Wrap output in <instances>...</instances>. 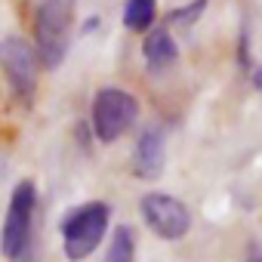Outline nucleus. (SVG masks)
Returning <instances> with one entry per match:
<instances>
[{
  "instance_id": "obj_7",
  "label": "nucleus",
  "mask_w": 262,
  "mask_h": 262,
  "mask_svg": "<svg viewBox=\"0 0 262 262\" xmlns=\"http://www.w3.org/2000/svg\"><path fill=\"white\" fill-rule=\"evenodd\" d=\"M164 158H167V136L161 126H151L139 136L133 148V170L139 179H158L164 173Z\"/></svg>"
},
{
  "instance_id": "obj_13",
  "label": "nucleus",
  "mask_w": 262,
  "mask_h": 262,
  "mask_svg": "<svg viewBox=\"0 0 262 262\" xmlns=\"http://www.w3.org/2000/svg\"><path fill=\"white\" fill-rule=\"evenodd\" d=\"M253 86H256V93L262 96V65H259V68H253Z\"/></svg>"
},
{
  "instance_id": "obj_11",
  "label": "nucleus",
  "mask_w": 262,
  "mask_h": 262,
  "mask_svg": "<svg viewBox=\"0 0 262 262\" xmlns=\"http://www.w3.org/2000/svg\"><path fill=\"white\" fill-rule=\"evenodd\" d=\"M204 7H207V0H191L188 7L173 10L170 13V25H191V22H198L201 13H204Z\"/></svg>"
},
{
  "instance_id": "obj_6",
  "label": "nucleus",
  "mask_w": 262,
  "mask_h": 262,
  "mask_svg": "<svg viewBox=\"0 0 262 262\" xmlns=\"http://www.w3.org/2000/svg\"><path fill=\"white\" fill-rule=\"evenodd\" d=\"M139 210H142V219L145 225L161 237V241H182L191 228V213L188 207L173 198V194H164V191H148L142 201H139Z\"/></svg>"
},
{
  "instance_id": "obj_9",
  "label": "nucleus",
  "mask_w": 262,
  "mask_h": 262,
  "mask_svg": "<svg viewBox=\"0 0 262 262\" xmlns=\"http://www.w3.org/2000/svg\"><path fill=\"white\" fill-rule=\"evenodd\" d=\"M155 16H158V0H126L120 13L123 28L129 31H148Z\"/></svg>"
},
{
  "instance_id": "obj_12",
  "label": "nucleus",
  "mask_w": 262,
  "mask_h": 262,
  "mask_svg": "<svg viewBox=\"0 0 262 262\" xmlns=\"http://www.w3.org/2000/svg\"><path fill=\"white\" fill-rule=\"evenodd\" d=\"M10 262H37V250H34V241H31V244H28V247H25V250L16 256V259H10Z\"/></svg>"
},
{
  "instance_id": "obj_10",
  "label": "nucleus",
  "mask_w": 262,
  "mask_h": 262,
  "mask_svg": "<svg viewBox=\"0 0 262 262\" xmlns=\"http://www.w3.org/2000/svg\"><path fill=\"white\" fill-rule=\"evenodd\" d=\"M105 262H136V237H133V228L120 225L105 250Z\"/></svg>"
},
{
  "instance_id": "obj_8",
  "label": "nucleus",
  "mask_w": 262,
  "mask_h": 262,
  "mask_svg": "<svg viewBox=\"0 0 262 262\" xmlns=\"http://www.w3.org/2000/svg\"><path fill=\"white\" fill-rule=\"evenodd\" d=\"M142 56H145V65H148L151 71H164V68H170V65L179 59V47H176V40H173V34H170L167 25L151 28V31L145 34V40H142Z\"/></svg>"
},
{
  "instance_id": "obj_2",
  "label": "nucleus",
  "mask_w": 262,
  "mask_h": 262,
  "mask_svg": "<svg viewBox=\"0 0 262 262\" xmlns=\"http://www.w3.org/2000/svg\"><path fill=\"white\" fill-rule=\"evenodd\" d=\"M108 216H111L108 204L90 201L83 207H74L62 219V250L71 262H83L99 247V241L105 237V228H108Z\"/></svg>"
},
{
  "instance_id": "obj_1",
  "label": "nucleus",
  "mask_w": 262,
  "mask_h": 262,
  "mask_svg": "<svg viewBox=\"0 0 262 262\" xmlns=\"http://www.w3.org/2000/svg\"><path fill=\"white\" fill-rule=\"evenodd\" d=\"M77 0H37L34 4V53L43 68H59L71 47Z\"/></svg>"
},
{
  "instance_id": "obj_3",
  "label": "nucleus",
  "mask_w": 262,
  "mask_h": 262,
  "mask_svg": "<svg viewBox=\"0 0 262 262\" xmlns=\"http://www.w3.org/2000/svg\"><path fill=\"white\" fill-rule=\"evenodd\" d=\"M139 117V102L120 86H102L93 96V136L105 145L117 142Z\"/></svg>"
},
{
  "instance_id": "obj_5",
  "label": "nucleus",
  "mask_w": 262,
  "mask_h": 262,
  "mask_svg": "<svg viewBox=\"0 0 262 262\" xmlns=\"http://www.w3.org/2000/svg\"><path fill=\"white\" fill-rule=\"evenodd\" d=\"M0 68L7 74L13 96L19 102L31 105L34 90H37V71H40V59H37L34 47L25 43L22 37H4L0 40Z\"/></svg>"
},
{
  "instance_id": "obj_4",
  "label": "nucleus",
  "mask_w": 262,
  "mask_h": 262,
  "mask_svg": "<svg viewBox=\"0 0 262 262\" xmlns=\"http://www.w3.org/2000/svg\"><path fill=\"white\" fill-rule=\"evenodd\" d=\"M34 207H37V185L31 179L19 182L10 194V210L0 228V253L7 259H16L34 234Z\"/></svg>"
},
{
  "instance_id": "obj_15",
  "label": "nucleus",
  "mask_w": 262,
  "mask_h": 262,
  "mask_svg": "<svg viewBox=\"0 0 262 262\" xmlns=\"http://www.w3.org/2000/svg\"><path fill=\"white\" fill-rule=\"evenodd\" d=\"M247 262H262V253H256V256H250Z\"/></svg>"
},
{
  "instance_id": "obj_14",
  "label": "nucleus",
  "mask_w": 262,
  "mask_h": 262,
  "mask_svg": "<svg viewBox=\"0 0 262 262\" xmlns=\"http://www.w3.org/2000/svg\"><path fill=\"white\" fill-rule=\"evenodd\" d=\"M93 28H99V19H86V22H83V34H90Z\"/></svg>"
}]
</instances>
